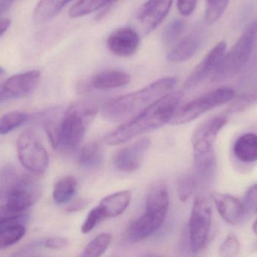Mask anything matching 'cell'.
<instances>
[{
	"label": "cell",
	"mask_w": 257,
	"mask_h": 257,
	"mask_svg": "<svg viewBox=\"0 0 257 257\" xmlns=\"http://www.w3.org/2000/svg\"><path fill=\"white\" fill-rule=\"evenodd\" d=\"M183 97L181 91L166 94L110 133L105 137V143L109 146L121 144L136 136L164 126L173 119Z\"/></svg>",
	"instance_id": "cell-1"
},
{
	"label": "cell",
	"mask_w": 257,
	"mask_h": 257,
	"mask_svg": "<svg viewBox=\"0 0 257 257\" xmlns=\"http://www.w3.org/2000/svg\"><path fill=\"white\" fill-rule=\"evenodd\" d=\"M176 82L174 77L160 78L140 90L114 98L102 107V117L108 122H126L171 92Z\"/></svg>",
	"instance_id": "cell-2"
},
{
	"label": "cell",
	"mask_w": 257,
	"mask_h": 257,
	"mask_svg": "<svg viewBox=\"0 0 257 257\" xmlns=\"http://www.w3.org/2000/svg\"><path fill=\"white\" fill-rule=\"evenodd\" d=\"M169 206L167 187L164 183L158 182L148 194L145 213L128 227V240L131 242H139L156 233L164 223Z\"/></svg>",
	"instance_id": "cell-3"
},
{
	"label": "cell",
	"mask_w": 257,
	"mask_h": 257,
	"mask_svg": "<svg viewBox=\"0 0 257 257\" xmlns=\"http://www.w3.org/2000/svg\"><path fill=\"white\" fill-rule=\"evenodd\" d=\"M98 110V104L88 100L69 106L62 119L60 146L68 150L76 149L84 140L87 128L96 117Z\"/></svg>",
	"instance_id": "cell-4"
},
{
	"label": "cell",
	"mask_w": 257,
	"mask_h": 257,
	"mask_svg": "<svg viewBox=\"0 0 257 257\" xmlns=\"http://www.w3.org/2000/svg\"><path fill=\"white\" fill-rule=\"evenodd\" d=\"M256 41L257 19L247 26L235 45L225 53L220 64L211 75V82H221L236 75L250 60Z\"/></svg>",
	"instance_id": "cell-5"
},
{
	"label": "cell",
	"mask_w": 257,
	"mask_h": 257,
	"mask_svg": "<svg viewBox=\"0 0 257 257\" xmlns=\"http://www.w3.org/2000/svg\"><path fill=\"white\" fill-rule=\"evenodd\" d=\"M226 122L227 119L225 116H214L204 121L193 133L192 144L194 161L196 167L202 173H208L214 167V142Z\"/></svg>",
	"instance_id": "cell-6"
},
{
	"label": "cell",
	"mask_w": 257,
	"mask_h": 257,
	"mask_svg": "<svg viewBox=\"0 0 257 257\" xmlns=\"http://www.w3.org/2000/svg\"><path fill=\"white\" fill-rule=\"evenodd\" d=\"M6 181V206L17 213H26L39 200L42 194L40 185L27 175L8 172Z\"/></svg>",
	"instance_id": "cell-7"
},
{
	"label": "cell",
	"mask_w": 257,
	"mask_h": 257,
	"mask_svg": "<svg viewBox=\"0 0 257 257\" xmlns=\"http://www.w3.org/2000/svg\"><path fill=\"white\" fill-rule=\"evenodd\" d=\"M234 96L235 92L230 88H219L211 91L177 110L170 122L172 125H182L191 122L204 113L229 102Z\"/></svg>",
	"instance_id": "cell-8"
},
{
	"label": "cell",
	"mask_w": 257,
	"mask_h": 257,
	"mask_svg": "<svg viewBox=\"0 0 257 257\" xmlns=\"http://www.w3.org/2000/svg\"><path fill=\"white\" fill-rule=\"evenodd\" d=\"M211 217V208L208 200L203 196H197L193 202L189 222V242L193 253H200L208 244Z\"/></svg>",
	"instance_id": "cell-9"
},
{
	"label": "cell",
	"mask_w": 257,
	"mask_h": 257,
	"mask_svg": "<svg viewBox=\"0 0 257 257\" xmlns=\"http://www.w3.org/2000/svg\"><path fill=\"white\" fill-rule=\"evenodd\" d=\"M20 162L29 172L42 174L49 164L48 152L34 130L29 128L22 133L17 142Z\"/></svg>",
	"instance_id": "cell-10"
},
{
	"label": "cell",
	"mask_w": 257,
	"mask_h": 257,
	"mask_svg": "<svg viewBox=\"0 0 257 257\" xmlns=\"http://www.w3.org/2000/svg\"><path fill=\"white\" fill-rule=\"evenodd\" d=\"M151 145V140L148 137H143L123 148L114 157V167L119 172L126 173L136 172L140 167Z\"/></svg>",
	"instance_id": "cell-11"
},
{
	"label": "cell",
	"mask_w": 257,
	"mask_h": 257,
	"mask_svg": "<svg viewBox=\"0 0 257 257\" xmlns=\"http://www.w3.org/2000/svg\"><path fill=\"white\" fill-rule=\"evenodd\" d=\"M226 51V42L222 41L216 45L193 69L186 81L185 88L192 89L196 87L208 77L211 76L220 64Z\"/></svg>",
	"instance_id": "cell-12"
},
{
	"label": "cell",
	"mask_w": 257,
	"mask_h": 257,
	"mask_svg": "<svg viewBox=\"0 0 257 257\" xmlns=\"http://www.w3.org/2000/svg\"><path fill=\"white\" fill-rule=\"evenodd\" d=\"M40 77L41 72L38 69L12 75L3 83V95L10 98L26 96L35 90Z\"/></svg>",
	"instance_id": "cell-13"
},
{
	"label": "cell",
	"mask_w": 257,
	"mask_h": 257,
	"mask_svg": "<svg viewBox=\"0 0 257 257\" xmlns=\"http://www.w3.org/2000/svg\"><path fill=\"white\" fill-rule=\"evenodd\" d=\"M140 38L136 30L122 27L113 32L107 39V45L111 53L119 57H130L137 51Z\"/></svg>",
	"instance_id": "cell-14"
},
{
	"label": "cell",
	"mask_w": 257,
	"mask_h": 257,
	"mask_svg": "<svg viewBox=\"0 0 257 257\" xmlns=\"http://www.w3.org/2000/svg\"><path fill=\"white\" fill-rule=\"evenodd\" d=\"M173 0H148L138 14L144 30L151 32L163 21L172 7Z\"/></svg>",
	"instance_id": "cell-15"
},
{
	"label": "cell",
	"mask_w": 257,
	"mask_h": 257,
	"mask_svg": "<svg viewBox=\"0 0 257 257\" xmlns=\"http://www.w3.org/2000/svg\"><path fill=\"white\" fill-rule=\"evenodd\" d=\"M212 199L220 217L231 225H236L244 220L242 203L237 198L226 193H212Z\"/></svg>",
	"instance_id": "cell-16"
},
{
	"label": "cell",
	"mask_w": 257,
	"mask_h": 257,
	"mask_svg": "<svg viewBox=\"0 0 257 257\" xmlns=\"http://www.w3.org/2000/svg\"><path fill=\"white\" fill-rule=\"evenodd\" d=\"M132 194L128 190L118 192L104 198L98 208L104 218H114L124 212L131 202Z\"/></svg>",
	"instance_id": "cell-17"
},
{
	"label": "cell",
	"mask_w": 257,
	"mask_h": 257,
	"mask_svg": "<svg viewBox=\"0 0 257 257\" xmlns=\"http://www.w3.org/2000/svg\"><path fill=\"white\" fill-rule=\"evenodd\" d=\"M130 76L126 72L120 70H105L96 74L90 85L98 90H108L123 87L130 83Z\"/></svg>",
	"instance_id": "cell-18"
},
{
	"label": "cell",
	"mask_w": 257,
	"mask_h": 257,
	"mask_svg": "<svg viewBox=\"0 0 257 257\" xmlns=\"http://www.w3.org/2000/svg\"><path fill=\"white\" fill-rule=\"evenodd\" d=\"M235 157L245 163L257 161V134L247 133L238 137L233 146Z\"/></svg>",
	"instance_id": "cell-19"
},
{
	"label": "cell",
	"mask_w": 257,
	"mask_h": 257,
	"mask_svg": "<svg viewBox=\"0 0 257 257\" xmlns=\"http://www.w3.org/2000/svg\"><path fill=\"white\" fill-rule=\"evenodd\" d=\"M200 44L201 37L199 35H190L181 40L168 54L167 59L174 63L186 61L196 54Z\"/></svg>",
	"instance_id": "cell-20"
},
{
	"label": "cell",
	"mask_w": 257,
	"mask_h": 257,
	"mask_svg": "<svg viewBox=\"0 0 257 257\" xmlns=\"http://www.w3.org/2000/svg\"><path fill=\"white\" fill-rule=\"evenodd\" d=\"M103 160V151L100 143L97 141L87 143L80 151L78 163L81 167L93 168L97 167Z\"/></svg>",
	"instance_id": "cell-21"
},
{
	"label": "cell",
	"mask_w": 257,
	"mask_h": 257,
	"mask_svg": "<svg viewBox=\"0 0 257 257\" xmlns=\"http://www.w3.org/2000/svg\"><path fill=\"white\" fill-rule=\"evenodd\" d=\"M72 0H40L34 11V19L39 24L54 18Z\"/></svg>",
	"instance_id": "cell-22"
},
{
	"label": "cell",
	"mask_w": 257,
	"mask_h": 257,
	"mask_svg": "<svg viewBox=\"0 0 257 257\" xmlns=\"http://www.w3.org/2000/svg\"><path fill=\"white\" fill-rule=\"evenodd\" d=\"M78 182L74 177L67 176L56 183L53 199L57 205L67 203L76 193Z\"/></svg>",
	"instance_id": "cell-23"
},
{
	"label": "cell",
	"mask_w": 257,
	"mask_h": 257,
	"mask_svg": "<svg viewBox=\"0 0 257 257\" xmlns=\"http://www.w3.org/2000/svg\"><path fill=\"white\" fill-rule=\"evenodd\" d=\"M25 234L24 223H10L0 226V250L16 244L21 241Z\"/></svg>",
	"instance_id": "cell-24"
},
{
	"label": "cell",
	"mask_w": 257,
	"mask_h": 257,
	"mask_svg": "<svg viewBox=\"0 0 257 257\" xmlns=\"http://www.w3.org/2000/svg\"><path fill=\"white\" fill-rule=\"evenodd\" d=\"M116 1L117 0H80L71 8L69 15L71 18H80L96 12Z\"/></svg>",
	"instance_id": "cell-25"
},
{
	"label": "cell",
	"mask_w": 257,
	"mask_h": 257,
	"mask_svg": "<svg viewBox=\"0 0 257 257\" xmlns=\"http://www.w3.org/2000/svg\"><path fill=\"white\" fill-rule=\"evenodd\" d=\"M28 119V114L24 112L13 111L6 113L0 118V134H9L25 124Z\"/></svg>",
	"instance_id": "cell-26"
},
{
	"label": "cell",
	"mask_w": 257,
	"mask_h": 257,
	"mask_svg": "<svg viewBox=\"0 0 257 257\" xmlns=\"http://www.w3.org/2000/svg\"><path fill=\"white\" fill-rule=\"evenodd\" d=\"M111 236L110 234L102 233L97 235L84 248L82 256L97 257L103 254L109 247L111 242Z\"/></svg>",
	"instance_id": "cell-27"
},
{
	"label": "cell",
	"mask_w": 257,
	"mask_h": 257,
	"mask_svg": "<svg viewBox=\"0 0 257 257\" xmlns=\"http://www.w3.org/2000/svg\"><path fill=\"white\" fill-rule=\"evenodd\" d=\"M229 0H207L205 19L207 24L217 22L224 13Z\"/></svg>",
	"instance_id": "cell-28"
},
{
	"label": "cell",
	"mask_w": 257,
	"mask_h": 257,
	"mask_svg": "<svg viewBox=\"0 0 257 257\" xmlns=\"http://www.w3.org/2000/svg\"><path fill=\"white\" fill-rule=\"evenodd\" d=\"M257 102V85L240 95L227 109L228 113L243 111Z\"/></svg>",
	"instance_id": "cell-29"
},
{
	"label": "cell",
	"mask_w": 257,
	"mask_h": 257,
	"mask_svg": "<svg viewBox=\"0 0 257 257\" xmlns=\"http://www.w3.org/2000/svg\"><path fill=\"white\" fill-rule=\"evenodd\" d=\"M185 28V22L182 19H175L171 21L163 33V41L165 45H169L178 40Z\"/></svg>",
	"instance_id": "cell-30"
},
{
	"label": "cell",
	"mask_w": 257,
	"mask_h": 257,
	"mask_svg": "<svg viewBox=\"0 0 257 257\" xmlns=\"http://www.w3.org/2000/svg\"><path fill=\"white\" fill-rule=\"evenodd\" d=\"M196 181L191 175H184L178 181V195L180 201L187 202L193 195Z\"/></svg>",
	"instance_id": "cell-31"
},
{
	"label": "cell",
	"mask_w": 257,
	"mask_h": 257,
	"mask_svg": "<svg viewBox=\"0 0 257 257\" xmlns=\"http://www.w3.org/2000/svg\"><path fill=\"white\" fill-rule=\"evenodd\" d=\"M240 252V243L235 234H229L219 248V256L223 257H235Z\"/></svg>",
	"instance_id": "cell-32"
},
{
	"label": "cell",
	"mask_w": 257,
	"mask_h": 257,
	"mask_svg": "<svg viewBox=\"0 0 257 257\" xmlns=\"http://www.w3.org/2000/svg\"><path fill=\"white\" fill-rule=\"evenodd\" d=\"M243 211H244V219L249 217L253 212L256 213L257 209V184H253L246 192L245 196L243 199Z\"/></svg>",
	"instance_id": "cell-33"
},
{
	"label": "cell",
	"mask_w": 257,
	"mask_h": 257,
	"mask_svg": "<svg viewBox=\"0 0 257 257\" xmlns=\"http://www.w3.org/2000/svg\"><path fill=\"white\" fill-rule=\"evenodd\" d=\"M26 213H17L9 209L6 205L0 207V226L10 223H24L27 220Z\"/></svg>",
	"instance_id": "cell-34"
},
{
	"label": "cell",
	"mask_w": 257,
	"mask_h": 257,
	"mask_svg": "<svg viewBox=\"0 0 257 257\" xmlns=\"http://www.w3.org/2000/svg\"><path fill=\"white\" fill-rule=\"evenodd\" d=\"M105 220L102 212L98 206L95 207L89 213L85 221L81 226V232L83 234H87L91 232L101 221Z\"/></svg>",
	"instance_id": "cell-35"
},
{
	"label": "cell",
	"mask_w": 257,
	"mask_h": 257,
	"mask_svg": "<svg viewBox=\"0 0 257 257\" xmlns=\"http://www.w3.org/2000/svg\"><path fill=\"white\" fill-rule=\"evenodd\" d=\"M43 245L51 250H63L68 247L69 241L62 237H53L47 239L43 243Z\"/></svg>",
	"instance_id": "cell-36"
},
{
	"label": "cell",
	"mask_w": 257,
	"mask_h": 257,
	"mask_svg": "<svg viewBox=\"0 0 257 257\" xmlns=\"http://www.w3.org/2000/svg\"><path fill=\"white\" fill-rule=\"evenodd\" d=\"M198 0H178V9L184 16L191 15L197 5Z\"/></svg>",
	"instance_id": "cell-37"
},
{
	"label": "cell",
	"mask_w": 257,
	"mask_h": 257,
	"mask_svg": "<svg viewBox=\"0 0 257 257\" xmlns=\"http://www.w3.org/2000/svg\"><path fill=\"white\" fill-rule=\"evenodd\" d=\"M87 205V202L85 199H78L75 202L72 203L70 206L68 207L67 211L69 212H75L84 209Z\"/></svg>",
	"instance_id": "cell-38"
},
{
	"label": "cell",
	"mask_w": 257,
	"mask_h": 257,
	"mask_svg": "<svg viewBox=\"0 0 257 257\" xmlns=\"http://www.w3.org/2000/svg\"><path fill=\"white\" fill-rule=\"evenodd\" d=\"M15 0H0V16L12 7Z\"/></svg>",
	"instance_id": "cell-39"
},
{
	"label": "cell",
	"mask_w": 257,
	"mask_h": 257,
	"mask_svg": "<svg viewBox=\"0 0 257 257\" xmlns=\"http://www.w3.org/2000/svg\"><path fill=\"white\" fill-rule=\"evenodd\" d=\"M11 20L9 18H0V36H3L11 26Z\"/></svg>",
	"instance_id": "cell-40"
},
{
	"label": "cell",
	"mask_w": 257,
	"mask_h": 257,
	"mask_svg": "<svg viewBox=\"0 0 257 257\" xmlns=\"http://www.w3.org/2000/svg\"><path fill=\"white\" fill-rule=\"evenodd\" d=\"M253 232H254V233L256 234V235H257V219L256 221H255V223H253Z\"/></svg>",
	"instance_id": "cell-41"
},
{
	"label": "cell",
	"mask_w": 257,
	"mask_h": 257,
	"mask_svg": "<svg viewBox=\"0 0 257 257\" xmlns=\"http://www.w3.org/2000/svg\"><path fill=\"white\" fill-rule=\"evenodd\" d=\"M3 72H4V69H3V68H2L1 66H0V75H2V74L3 73Z\"/></svg>",
	"instance_id": "cell-42"
},
{
	"label": "cell",
	"mask_w": 257,
	"mask_h": 257,
	"mask_svg": "<svg viewBox=\"0 0 257 257\" xmlns=\"http://www.w3.org/2000/svg\"><path fill=\"white\" fill-rule=\"evenodd\" d=\"M256 213H257V209H256Z\"/></svg>",
	"instance_id": "cell-43"
}]
</instances>
